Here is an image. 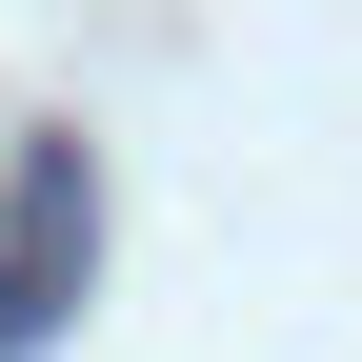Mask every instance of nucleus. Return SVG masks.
Returning a JSON list of instances; mask_svg holds the SVG:
<instances>
[{"label": "nucleus", "mask_w": 362, "mask_h": 362, "mask_svg": "<svg viewBox=\"0 0 362 362\" xmlns=\"http://www.w3.org/2000/svg\"><path fill=\"white\" fill-rule=\"evenodd\" d=\"M81 262H101V181H81V141H40V161H21V202H0V362L61 342Z\"/></svg>", "instance_id": "nucleus-1"}]
</instances>
